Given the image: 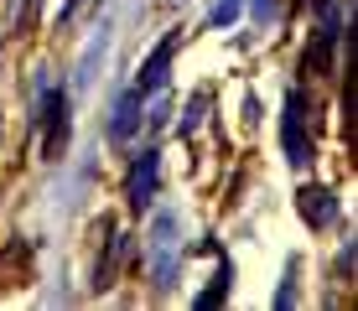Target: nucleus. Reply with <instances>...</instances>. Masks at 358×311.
Instances as JSON below:
<instances>
[{
  "instance_id": "20e7f679",
  "label": "nucleus",
  "mask_w": 358,
  "mask_h": 311,
  "mask_svg": "<svg viewBox=\"0 0 358 311\" xmlns=\"http://www.w3.org/2000/svg\"><path fill=\"white\" fill-rule=\"evenodd\" d=\"M156 171H162V156H156V151H141V161L130 166V182H125L130 208H145V203L156 197Z\"/></svg>"
},
{
  "instance_id": "0eeeda50",
  "label": "nucleus",
  "mask_w": 358,
  "mask_h": 311,
  "mask_svg": "<svg viewBox=\"0 0 358 311\" xmlns=\"http://www.w3.org/2000/svg\"><path fill=\"white\" fill-rule=\"evenodd\" d=\"M239 10H244V0H218L208 21H213V27H234V21H239Z\"/></svg>"
},
{
  "instance_id": "9d476101",
  "label": "nucleus",
  "mask_w": 358,
  "mask_h": 311,
  "mask_svg": "<svg viewBox=\"0 0 358 311\" xmlns=\"http://www.w3.org/2000/svg\"><path fill=\"white\" fill-rule=\"evenodd\" d=\"M255 16H260V21H275V16H280V0H255Z\"/></svg>"
},
{
  "instance_id": "39448f33",
  "label": "nucleus",
  "mask_w": 358,
  "mask_h": 311,
  "mask_svg": "<svg viewBox=\"0 0 358 311\" xmlns=\"http://www.w3.org/2000/svg\"><path fill=\"white\" fill-rule=\"evenodd\" d=\"M301 218L312 223V229H327V223L338 218V197H332L327 187H306L301 192Z\"/></svg>"
},
{
  "instance_id": "f03ea898",
  "label": "nucleus",
  "mask_w": 358,
  "mask_h": 311,
  "mask_svg": "<svg viewBox=\"0 0 358 311\" xmlns=\"http://www.w3.org/2000/svg\"><path fill=\"white\" fill-rule=\"evenodd\" d=\"M177 36H182V31H166L162 42H156V52L145 57L141 78H135V94H162V89H166V73H171V52H177Z\"/></svg>"
},
{
  "instance_id": "6e6552de",
  "label": "nucleus",
  "mask_w": 358,
  "mask_h": 311,
  "mask_svg": "<svg viewBox=\"0 0 358 311\" xmlns=\"http://www.w3.org/2000/svg\"><path fill=\"white\" fill-rule=\"evenodd\" d=\"M218 296H229V265L213 275V285H208L203 296H197V306H218Z\"/></svg>"
},
{
  "instance_id": "9b49d317",
  "label": "nucleus",
  "mask_w": 358,
  "mask_h": 311,
  "mask_svg": "<svg viewBox=\"0 0 358 311\" xmlns=\"http://www.w3.org/2000/svg\"><path fill=\"white\" fill-rule=\"evenodd\" d=\"M73 6H78V0H63V16H68V10H73Z\"/></svg>"
},
{
  "instance_id": "1a4fd4ad",
  "label": "nucleus",
  "mask_w": 358,
  "mask_h": 311,
  "mask_svg": "<svg viewBox=\"0 0 358 311\" xmlns=\"http://www.w3.org/2000/svg\"><path fill=\"white\" fill-rule=\"evenodd\" d=\"M203 109H208V94H197L192 104H187V120H182V135H192L197 124H203Z\"/></svg>"
},
{
  "instance_id": "7ed1b4c3",
  "label": "nucleus",
  "mask_w": 358,
  "mask_h": 311,
  "mask_svg": "<svg viewBox=\"0 0 358 311\" xmlns=\"http://www.w3.org/2000/svg\"><path fill=\"white\" fill-rule=\"evenodd\" d=\"M42 120H47V156H63V145H68V94L63 89L42 94Z\"/></svg>"
},
{
  "instance_id": "f257e3e1",
  "label": "nucleus",
  "mask_w": 358,
  "mask_h": 311,
  "mask_svg": "<svg viewBox=\"0 0 358 311\" xmlns=\"http://www.w3.org/2000/svg\"><path fill=\"white\" fill-rule=\"evenodd\" d=\"M280 140H286V161L291 166H306L312 161V135L301 124V94H286V124H280Z\"/></svg>"
},
{
  "instance_id": "423d86ee",
  "label": "nucleus",
  "mask_w": 358,
  "mask_h": 311,
  "mask_svg": "<svg viewBox=\"0 0 358 311\" xmlns=\"http://www.w3.org/2000/svg\"><path fill=\"white\" fill-rule=\"evenodd\" d=\"M141 99H145V94L130 89L115 109H109V140H130V135H135V124H141Z\"/></svg>"
}]
</instances>
